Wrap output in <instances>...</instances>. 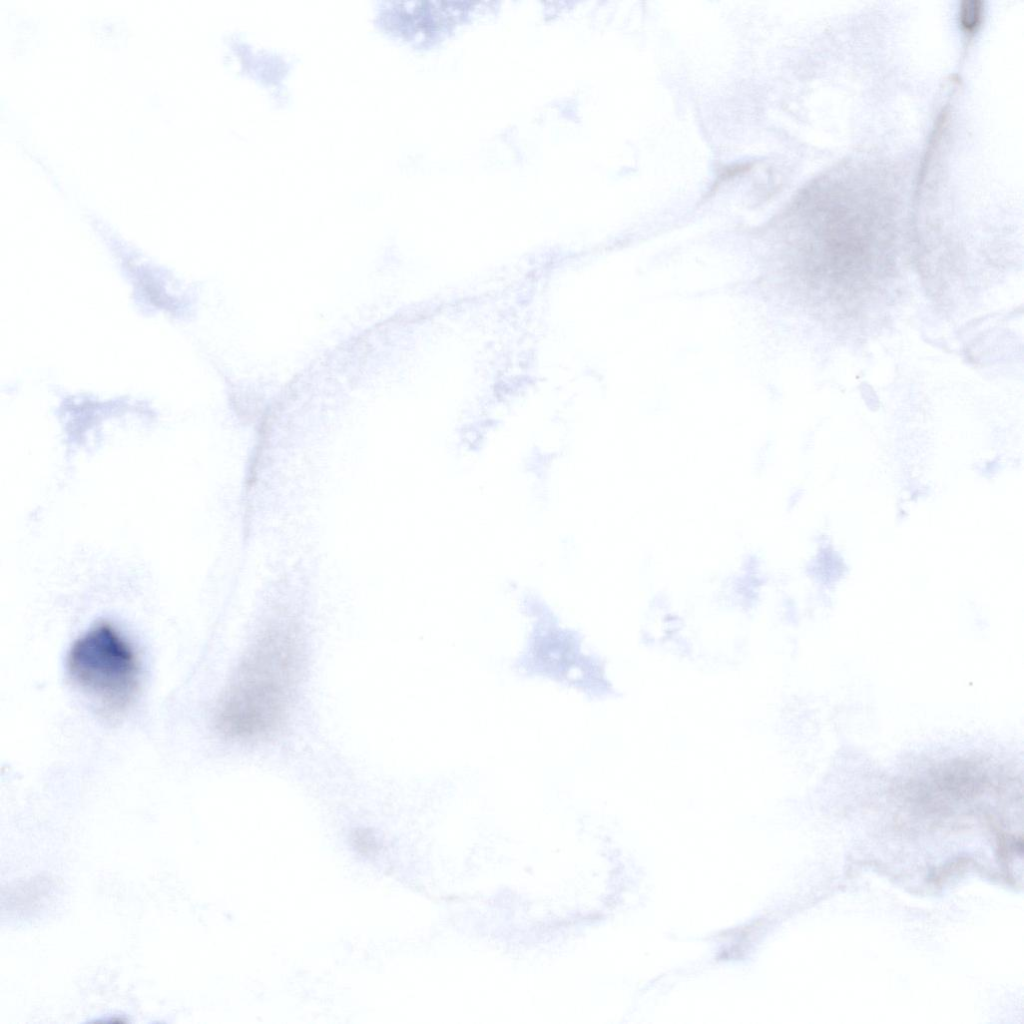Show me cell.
I'll return each mask as SVG.
<instances>
[{
  "instance_id": "6da1fadb",
  "label": "cell",
  "mask_w": 1024,
  "mask_h": 1024,
  "mask_svg": "<svg viewBox=\"0 0 1024 1024\" xmlns=\"http://www.w3.org/2000/svg\"><path fill=\"white\" fill-rule=\"evenodd\" d=\"M298 660V644L289 629L270 628L261 635L218 702L217 730L237 740L274 732L285 716Z\"/></svg>"
},
{
  "instance_id": "7a4b0ae2",
  "label": "cell",
  "mask_w": 1024,
  "mask_h": 1024,
  "mask_svg": "<svg viewBox=\"0 0 1024 1024\" xmlns=\"http://www.w3.org/2000/svg\"><path fill=\"white\" fill-rule=\"evenodd\" d=\"M66 670L71 683L106 716L125 712L139 691L138 654L109 622L93 625L72 643Z\"/></svg>"
},
{
  "instance_id": "3957f363",
  "label": "cell",
  "mask_w": 1024,
  "mask_h": 1024,
  "mask_svg": "<svg viewBox=\"0 0 1024 1024\" xmlns=\"http://www.w3.org/2000/svg\"><path fill=\"white\" fill-rule=\"evenodd\" d=\"M983 17V3L977 0L962 2L959 10V22L966 32H974L980 25Z\"/></svg>"
},
{
  "instance_id": "277c9868",
  "label": "cell",
  "mask_w": 1024,
  "mask_h": 1024,
  "mask_svg": "<svg viewBox=\"0 0 1024 1024\" xmlns=\"http://www.w3.org/2000/svg\"><path fill=\"white\" fill-rule=\"evenodd\" d=\"M353 841L355 842L357 849L361 850L363 853L373 852L378 849L375 836L372 832H368L367 830L355 832Z\"/></svg>"
}]
</instances>
